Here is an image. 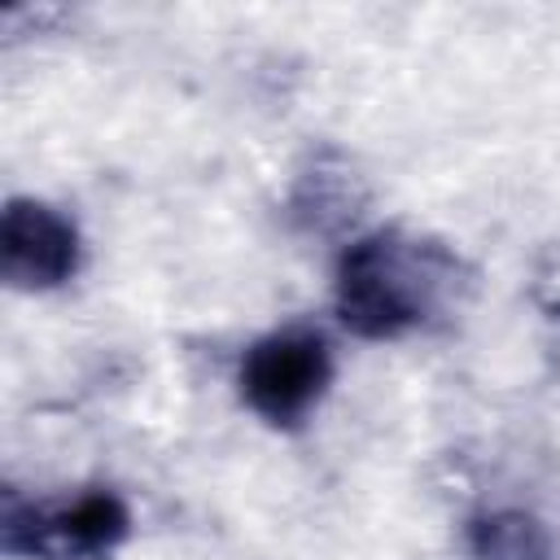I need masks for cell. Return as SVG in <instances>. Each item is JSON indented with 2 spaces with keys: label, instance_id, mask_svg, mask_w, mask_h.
Returning a JSON list of instances; mask_svg holds the SVG:
<instances>
[{
  "label": "cell",
  "instance_id": "5",
  "mask_svg": "<svg viewBox=\"0 0 560 560\" xmlns=\"http://www.w3.org/2000/svg\"><path fill=\"white\" fill-rule=\"evenodd\" d=\"M372 188L363 171L332 144L311 149L306 162L298 166L289 197H284V219L302 236H341L359 214L368 210Z\"/></svg>",
  "mask_w": 560,
  "mask_h": 560
},
{
  "label": "cell",
  "instance_id": "4",
  "mask_svg": "<svg viewBox=\"0 0 560 560\" xmlns=\"http://www.w3.org/2000/svg\"><path fill=\"white\" fill-rule=\"evenodd\" d=\"M83 258L74 219L35 197H9L0 214V280L18 293L61 289Z\"/></svg>",
  "mask_w": 560,
  "mask_h": 560
},
{
  "label": "cell",
  "instance_id": "3",
  "mask_svg": "<svg viewBox=\"0 0 560 560\" xmlns=\"http://www.w3.org/2000/svg\"><path fill=\"white\" fill-rule=\"evenodd\" d=\"M332 381V350L315 328H276L258 337L236 372L245 407L271 429H298Z\"/></svg>",
  "mask_w": 560,
  "mask_h": 560
},
{
  "label": "cell",
  "instance_id": "6",
  "mask_svg": "<svg viewBox=\"0 0 560 560\" xmlns=\"http://www.w3.org/2000/svg\"><path fill=\"white\" fill-rule=\"evenodd\" d=\"M464 547L472 560H556L551 529L521 508L477 512L464 529Z\"/></svg>",
  "mask_w": 560,
  "mask_h": 560
},
{
  "label": "cell",
  "instance_id": "7",
  "mask_svg": "<svg viewBox=\"0 0 560 560\" xmlns=\"http://www.w3.org/2000/svg\"><path fill=\"white\" fill-rule=\"evenodd\" d=\"M529 298L547 319H560V245H547L529 276Z\"/></svg>",
  "mask_w": 560,
  "mask_h": 560
},
{
  "label": "cell",
  "instance_id": "1",
  "mask_svg": "<svg viewBox=\"0 0 560 560\" xmlns=\"http://www.w3.org/2000/svg\"><path fill=\"white\" fill-rule=\"evenodd\" d=\"M472 267L438 236L411 228H376L337 254L332 306L346 332L394 341L459 311Z\"/></svg>",
  "mask_w": 560,
  "mask_h": 560
},
{
  "label": "cell",
  "instance_id": "2",
  "mask_svg": "<svg viewBox=\"0 0 560 560\" xmlns=\"http://www.w3.org/2000/svg\"><path fill=\"white\" fill-rule=\"evenodd\" d=\"M131 534V512L114 490H83L66 503H22L4 494L0 542L26 560H105Z\"/></svg>",
  "mask_w": 560,
  "mask_h": 560
}]
</instances>
